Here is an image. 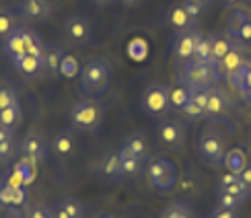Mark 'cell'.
Segmentation results:
<instances>
[{"instance_id": "6da1fadb", "label": "cell", "mask_w": 251, "mask_h": 218, "mask_svg": "<svg viewBox=\"0 0 251 218\" xmlns=\"http://www.w3.org/2000/svg\"><path fill=\"white\" fill-rule=\"evenodd\" d=\"M105 120V109L95 97L78 99L70 109V121L72 128L80 134H95L103 126Z\"/></svg>"}, {"instance_id": "7a4b0ae2", "label": "cell", "mask_w": 251, "mask_h": 218, "mask_svg": "<svg viewBox=\"0 0 251 218\" xmlns=\"http://www.w3.org/2000/svg\"><path fill=\"white\" fill-rule=\"evenodd\" d=\"M144 177H146V183H149L154 192L169 194L175 190L179 173H177L175 163H171L169 159L149 157L144 161Z\"/></svg>"}, {"instance_id": "3957f363", "label": "cell", "mask_w": 251, "mask_h": 218, "mask_svg": "<svg viewBox=\"0 0 251 218\" xmlns=\"http://www.w3.org/2000/svg\"><path fill=\"white\" fill-rule=\"evenodd\" d=\"M177 76H179L177 82H181L190 93L200 89H212L221 80V74L212 64H202V62L196 60H187L179 64V74Z\"/></svg>"}, {"instance_id": "277c9868", "label": "cell", "mask_w": 251, "mask_h": 218, "mask_svg": "<svg viewBox=\"0 0 251 218\" xmlns=\"http://www.w3.org/2000/svg\"><path fill=\"white\" fill-rule=\"evenodd\" d=\"M109 80H111V64L105 58H91L80 68V74H78L80 89L89 93L91 97L103 95L109 87Z\"/></svg>"}, {"instance_id": "5b68a950", "label": "cell", "mask_w": 251, "mask_h": 218, "mask_svg": "<svg viewBox=\"0 0 251 218\" xmlns=\"http://www.w3.org/2000/svg\"><path fill=\"white\" fill-rule=\"evenodd\" d=\"M196 152L200 163L208 165V167H221L225 165V136L221 132L212 128H206L200 132V136L196 138Z\"/></svg>"}, {"instance_id": "8992f818", "label": "cell", "mask_w": 251, "mask_h": 218, "mask_svg": "<svg viewBox=\"0 0 251 218\" xmlns=\"http://www.w3.org/2000/svg\"><path fill=\"white\" fill-rule=\"evenodd\" d=\"M140 107L146 116H151V118H165L167 113L171 111L169 87L163 85V82H151L142 93Z\"/></svg>"}, {"instance_id": "52a82bcc", "label": "cell", "mask_w": 251, "mask_h": 218, "mask_svg": "<svg viewBox=\"0 0 251 218\" xmlns=\"http://www.w3.org/2000/svg\"><path fill=\"white\" fill-rule=\"evenodd\" d=\"M64 37L72 48H85L93 39V23L85 15H70L64 21Z\"/></svg>"}, {"instance_id": "ba28073f", "label": "cell", "mask_w": 251, "mask_h": 218, "mask_svg": "<svg viewBox=\"0 0 251 218\" xmlns=\"http://www.w3.org/2000/svg\"><path fill=\"white\" fill-rule=\"evenodd\" d=\"M200 39H202V33H200V29L198 27L177 31L175 37H173V46H171V56L177 62V66L194 58L196 46H198V41Z\"/></svg>"}, {"instance_id": "9c48e42d", "label": "cell", "mask_w": 251, "mask_h": 218, "mask_svg": "<svg viewBox=\"0 0 251 218\" xmlns=\"http://www.w3.org/2000/svg\"><path fill=\"white\" fill-rule=\"evenodd\" d=\"M185 136H187L185 126L177 120H163L159 126H156V138H159V142L169 150L183 148Z\"/></svg>"}, {"instance_id": "30bf717a", "label": "cell", "mask_w": 251, "mask_h": 218, "mask_svg": "<svg viewBox=\"0 0 251 218\" xmlns=\"http://www.w3.org/2000/svg\"><path fill=\"white\" fill-rule=\"evenodd\" d=\"M19 150H21V154H23L27 161H31L33 165H39V163H44V161H46V154H48V140L41 136L39 132L31 130V132H27L25 136H23V140H21Z\"/></svg>"}, {"instance_id": "8fae6325", "label": "cell", "mask_w": 251, "mask_h": 218, "mask_svg": "<svg viewBox=\"0 0 251 218\" xmlns=\"http://www.w3.org/2000/svg\"><path fill=\"white\" fill-rule=\"evenodd\" d=\"M27 198L25 185L21 183L13 171L4 173V179L0 181V204L2 206H23Z\"/></svg>"}, {"instance_id": "7c38bea8", "label": "cell", "mask_w": 251, "mask_h": 218, "mask_svg": "<svg viewBox=\"0 0 251 218\" xmlns=\"http://www.w3.org/2000/svg\"><path fill=\"white\" fill-rule=\"evenodd\" d=\"M97 173H99V177H103L105 181H122L124 179L118 150H105L101 154V159L97 163Z\"/></svg>"}, {"instance_id": "4fadbf2b", "label": "cell", "mask_w": 251, "mask_h": 218, "mask_svg": "<svg viewBox=\"0 0 251 218\" xmlns=\"http://www.w3.org/2000/svg\"><path fill=\"white\" fill-rule=\"evenodd\" d=\"M19 13L29 23H41L51 15L50 0H19Z\"/></svg>"}, {"instance_id": "5bb4252c", "label": "cell", "mask_w": 251, "mask_h": 218, "mask_svg": "<svg viewBox=\"0 0 251 218\" xmlns=\"http://www.w3.org/2000/svg\"><path fill=\"white\" fill-rule=\"evenodd\" d=\"M228 111V99L225 95L223 89L218 87H212L208 91V103H206V111H204V120H210V121H216L226 116Z\"/></svg>"}, {"instance_id": "9a60e30c", "label": "cell", "mask_w": 251, "mask_h": 218, "mask_svg": "<svg viewBox=\"0 0 251 218\" xmlns=\"http://www.w3.org/2000/svg\"><path fill=\"white\" fill-rule=\"evenodd\" d=\"M2 51L4 56L15 62L21 56L27 54V44H25V27H15L10 33L2 39Z\"/></svg>"}, {"instance_id": "2e32d148", "label": "cell", "mask_w": 251, "mask_h": 218, "mask_svg": "<svg viewBox=\"0 0 251 218\" xmlns=\"http://www.w3.org/2000/svg\"><path fill=\"white\" fill-rule=\"evenodd\" d=\"M251 19V10L245 6H235L231 8V13L226 17V23H225V31H226V37L235 41L241 33V29L247 25V21Z\"/></svg>"}, {"instance_id": "e0dca14e", "label": "cell", "mask_w": 251, "mask_h": 218, "mask_svg": "<svg viewBox=\"0 0 251 218\" xmlns=\"http://www.w3.org/2000/svg\"><path fill=\"white\" fill-rule=\"evenodd\" d=\"M122 144L134 154V157H138L140 161L149 159V154H151V140H149L146 134H142V132H130L128 136L124 138Z\"/></svg>"}, {"instance_id": "ac0fdd59", "label": "cell", "mask_w": 251, "mask_h": 218, "mask_svg": "<svg viewBox=\"0 0 251 218\" xmlns=\"http://www.w3.org/2000/svg\"><path fill=\"white\" fill-rule=\"evenodd\" d=\"M231 87L237 89L243 95V99H247L251 103V62H245L241 68H237L231 76H228Z\"/></svg>"}, {"instance_id": "d6986e66", "label": "cell", "mask_w": 251, "mask_h": 218, "mask_svg": "<svg viewBox=\"0 0 251 218\" xmlns=\"http://www.w3.org/2000/svg\"><path fill=\"white\" fill-rule=\"evenodd\" d=\"M66 51L62 46H48L46 54H44V72L50 78H58L60 76V68H62V60H64Z\"/></svg>"}, {"instance_id": "ffe728a7", "label": "cell", "mask_w": 251, "mask_h": 218, "mask_svg": "<svg viewBox=\"0 0 251 218\" xmlns=\"http://www.w3.org/2000/svg\"><path fill=\"white\" fill-rule=\"evenodd\" d=\"M245 62H247V60H245V56H243V49L237 48V46H233L231 49H228V54L221 60V64L216 66V70H218V74H221V78L225 76V78L228 80V76H231L237 68H241Z\"/></svg>"}, {"instance_id": "44dd1931", "label": "cell", "mask_w": 251, "mask_h": 218, "mask_svg": "<svg viewBox=\"0 0 251 218\" xmlns=\"http://www.w3.org/2000/svg\"><path fill=\"white\" fill-rule=\"evenodd\" d=\"M13 66L25 78H37L39 74H44V58H37V56H31V54H25L19 60H15Z\"/></svg>"}, {"instance_id": "7402d4cb", "label": "cell", "mask_w": 251, "mask_h": 218, "mask_svg": "<svg viewBox=\"0 0 251 218\" xmlns=\"http://www.w3.org/2000/svg\"><path fill=\"white\" fill-rule=\"evenodd\" d=\"M75 132L72 130H58L54 134V138H51V148H54L56 154H60V157H68V154H72V150H75Z\"/></svg>"}, {"instance_id": "603a6c76", "label": "cell", "mask_w": 251, "mask_h": 218, "mask_svg": "<svg viewBox=\"0 0 251 218\" xmlns=\"http://www.w3.org/2000/svg\"><path fill=\"white\" fill-rule=\"evenodd\" d=\"M165 21H167V25H169L171 29H175V33H177V31H183V29L194 27V25H192V19L187 17L185 8L181 6V2H179V4H173L169 10H167Z\"/></svg>"}, {"instance_id": "cb8c5ba5", "label": "cell", "mask_w": 251, "mask_h": 218, "mask_svg": "<svg viewBox=\"0 0 251 218\" xmlns=\"http://www.w3.org/2000/svg\"><path fill=\"white\" fill-rule=\"evenodd\" d=\"M118 154H120V163H122V171H124V177H136V175L140 173L142 169V163L138 157H134V154L124 146V144H120L118 148Z\"/></svg>"}, {"instance_id": "d4e9b609", "label": "cell", "mask_w": 251, "mask_h": 218, "mask_svg": "<svg viewBox=\"0 0 251 218\" xmlns=\"http://www.w3.org/2000/svg\"><path fill=\"white\" fill-rule=\"evenodd\" d=\"M21 123H23V111H21V105L15 103L6 109H0V128L15 132Z\"/></svg>"}, {"instance_id": "484cf974", "label": "cell", "mask_w": 251, "mask_h": 218, "mask_svg": "<svg viewBox=\"0 0 251 218\" xmlns=\"http://www.w3.org/2000/svg\"><path fill=\"white\" fill-rule=\"evenodd\" d=\"M233 48V41L226 35H210V51H212V66L216 68L221 64V60L228 54V49Z\"/></svg>"}, {"instance_id": "4316f807", "label": "cell", "mask_w": 251, "mask_h": 218, "mask_svg": "<svg viewBox=\"0 0 251 218\" xmlns=\"http://www.w3.org/2000/svg\"><path fill=\"white\" fill-rule=\"evenodd\" d=\"M247 165H249V159H247L245 150H241V148L226 150V154H225V167H226L228 173L239 175V173H241L247 167Z\"/></svg>"}, {"instance_id": "83f0119b", "label": "cell", "mask_w": 251, "mask_h": 218, "mask_svg": "<svg viewBox=\"0 0 251 218\" xmlns=\"http://www.w3.org/2000/svg\"><path fill=\"white\" fill-rule=\"evenodd\" d=\"M25 44H27V54L37 56V58H44L48 44H44V39H41L35 33V31H31L29 27H25Z\"/></svg>"}, {"instance_id": "f1b7e54d", "label": "cell", "mask_w": 251, "mask_h": 218, "mask_svg": "<svg viewBox=\"0 0 251 218\" xmlns=\"http://www.w3.org/2000/svg\"><path fill=\"white\" fill-rule=\"evenodd\" d=\"M13 175L15 177L23 183V185H29L31 181L35 179V165L31 163V161H27V159H23V161H19L15 167H13Z\"/></svg>"}, {"instance_id": "f546056e", "label": "cell", "mask_w": 251, "mask_h": 218, "mask_svg": "<svg viewBox=\"0 0 251 218\" xmlns=\"http://www.w3.org/2000/svg\"><path fill=\"white\" fill-rule=\"evenodd\" d=\"M190 95L192 93L187 91L181 82H177V85H173V87H169V103H171V109H179L181 111V107L185 105L187 101H190Z\"/></svg>"}, {"instance_id": "4dcf8cb0", "label": "cell", "mask_w": 251, "mask_h": 218, "mask_svg": "<svg viewBox=\"0 0 251 218\" xmlns=\"http://www.w3.org/2000/svg\"><path fill=\"white\" fill-rule=\"evenodd\" d=\"M161 218H196L194 210L183 202H173L163 210Z\"/></svg>"}, {"instance_id": "1f68e13d", "label": "cell", "mask_w": 251, "mask_h": 218, "mask_svg": "<svg viewBox=\"0 0 251 218\" xmlns=\"http://www.w3.org/2000/svg\"><path fill=\"white\" fill-rule=\"evenodd\" d=\"M58 206H60V208L64 210L70 218H85V214H87L85 204H82L80 200H76V198H64L62 202H58Z\"/></svg>"}, {"instance_id": "d6a6232c", "label": "cell", "mask_w": 251, "mask_h": 218, "mask_svg": "<svg viewBox=\"0 0 251 218\" xmlns=\"http://www.w3.org/2000/svg\"><path fill=\"white\" fill-rule=\"evenodd\" d=\"M15 27H17V15H15V10H10L8 6H2V8H0V37L4 39Z\"/></svg>"}, {"instance_id": "836d02e7", "label": "cell", "mask_w": 251, "mask_h": 218, "mask_svg": "<svg viewBox=\"0 0 251 218\" xmlns=\"http://www.w3.org/2000/svg\"><path fill=\"white\" fill-rule=\"evenodd\" d=\"M196 62H202V64H212V51H210V35H202V39L198 41L196 51H194V58Z\"/></svg>"}, {"instance_id": "e575fe53", "label": "cell", "mask_w": 251, "mask_h": 218, "mask_svg": "<svg viewBox=\"0 0 251 218\" xmlns=\"http://www.w3.org/2000/svg\"><path fill=\"white\" fill-rule=\"evenodd\" d=\"M15 103H19L17 89L10 82H0V109H6Z\"/></svg>"}, {"instance_id": "d590c367", "label": "cell", "mask_w": 251, "mask_h": 218, "mask_svg": "<svg viewBox=\"0 0 251 218\" xmlns=\"http://www.w3.org/2000/svg\"><path fill=\"white\" fill-rule=\"evenodd\" d=\"M80 74V66H78V60L75 56L66 54L64 60H62V68H60V76L64 78H75Z\"/></svg>"}, {"instance_id": "8d00e7d4", "label": "cell", "mask_w": 251, "mask_h": 218, "mask_svg": "<svg viewBox=\"0 0 251 218\" xmlns=\"http://www.w3.org/2000/svg\"><path fill=\"white\" fill-rule=\"evenodd\" d=\"M25 218H54V210L46 204H27Z\"/></svg>"}, {"instance_id": "74e56055", "label": "cell", "mask_w": 251, "mask_h": 218, "mask_svg": "<svg viewBox=\"0 0 251 218\" xmlns=\"http://www.w3.org/2000/svg\"><path fill=\"white\" fill-rule=\"evenodd\" d=\"M218 190H223V192H226V194H233L235 195V198H239V200H247L249 198V195H251V192L245 188V183L241 181V179H235L233 183H228V185H225V188H218Z\"/></svg>"}, {"instance_id": "f35d334b", "label": "cell", "mask_w": 251, "mask_h": 218, "mask_svg": "<svg viewBox=\"0 0 251 218\" xmlns=\"http://www.w3.org/2000/svg\"><path fill=\"white\" fill-rule=\"evenodd\" d=\"M181 6L185 8L187 17L192 19V25H194V27L198 25V21H200V19H202V15L206 13V8H204V6H200L198 2H194V0H181Z\"/></svg>"}, {"instance_id": "ab89813d", "label": "cell", "mask_w": 251, "mask_h": 218, "mask_svg": "<svg viewBox=\"0 0 251 218\" xmlns=\"http://www.w3.org/2000/svg\"><path fill=\"white\" fill-rule=\"evenodd\" d=\"M181 113L187 118V120H192V121H198V120H204V109L198 105V103L192 99V95H190V101L185 103V105L181 107Z\"/></svg>"}, {"instance_id": "60d3db41", "label": "cell", "mask_w": 251, "mask_h": 218, "mask_svg": "<svg viewBox=\"0 0 251 218\" xmlns=\"http://www.w3.org/2000/svg\"><path fill=\"white\" fill-rule=\"evenodd\" d=\"M218 206H221V208H226V210H239L241 200L235 198L233 194H226L223 190H218Z\"/></svg>"}, {"instance_id": "b9f144b4", "label": "cell", "mask_w": 251, "mask_h": 218, "mask_svg": "<svg viewBox=\"0 0 251 218\" xmlns=\"http://www.w3.org/2000/svg\"><path fill=\"white\" fill-rule=\"evenodd\" d=\"M233 46L237 48H251V19L247 21V25L241 29V33H239V37L233 41Z\"/></svg>"}, {"instance_id": "7bdbcfd3", "label": "cell", "mask_w": 251, "mask_h": 218, "mask_svg": "<svg viewBox=\"0 0 251 218\" xmlns=\"http://www.w3.org/2000/svg\"><path fill=\"white\" fill-rule=\"evenodd\" d=\"M13 152H15V140H13V138L0 142V163L8 161L10 157H13Z\"/></svg>"}, {"instance_id": "ee69618b", "label": "cell", "mask_w": 251, "mask_h": 218, "mask_svg": "<svg viewBox=\"0 0 251 218\" xmlns=\"http://www.w3.org/2000/svg\"><path fill=\"white\" fill-rule=\"evenodd\" d=\"M210 218H241V214H239V210H226V208H214Z\"/></svg>"}, {"instance_id": "f6af8a7d", "label": "cell", "mask_w": 251, "mask_h": 218, "mask_svg": "<svg viewBox=\"0 0 251 218\" xmlns=\"http://www.w3.org/2000/svg\"><path fill=\"white\" fill-rule=\"evenodd\" d=\"M239 179H241L245 183V188L251 192V165H247V167L241 173H239Z\"/></svg>"}, {"instance_id": "bcb514c9", "label": "cell", "mask_w": 251, "mask_h": 218, "mask_svg": "<svg viewBox=\"0 0 251 218\" xmlns=\"http://www.w3.org/2000/svg\"><path fill=\"white\" fill-rule=\"evenodd\" d=\"M13 134H15V132H10V130H4V128H0V142H4V140H10V138H13Z\"/></svg>"}, {"instance_id": "7dc6e473", "label": "cell", "mask_w": 251, "mask_h": 218, "mask_svg": "<svg viewBox=\"0 0 251 218\" xmlns=\"http://www.w3.org/2000/svg\"><path fill=\"white\" fill-rule=\"evenodd\" d=\"M6 218H25V216L21 214L19 210H15V206H13V208H8V210H6Z\"/></svg>"}, {"instance_id": "c3c4849f", "label": "cell", "mask_w": 251, "mask_h": 218, "mask_svg": "<svg viewBox=\"0 0 251 218\" xmlns=\"http://www.w3.org/2000/svg\"><path fill=\"white\" fill-rule=\"evenodd\" d=\"M54 218H70V216L64 210H62L60 206H56V208H54Z\"/></svg>"}, {"instance_id": "681fc988", "label": "cell", "mask_w": 251, "mask_h": 218, "mask_svg": "<svg viewBox=\"0 0 251 218\" xmlns=\"http://www.w3.org/2000/svg\"><path fill=\"white\" fill-rule=\"evenodd\" d=\"M120 4H124V6H136L138 2H142V0H118Z\"/></svg>"}, {"instance_id": "f907efd6", "label": "cell", "mask_w": 251, "mask_h": 218, "mask_svg": "<svg viewBox=\"0 0 251 218\" xmlns=\"http://www.w3.org/2000/svg\"><path fill=\"white\" fill-rule=\"evenodd\" d=\"M194 2H198L200 6H204V8H210V6H212V2H214V0H194Z\"/></svg>"}, {"instance_id": "816d5d0a", "label": "cell", "mask_w": 251, "mask_h": 218, "mask_svg": "<svg viewBox=\"0 0 251 218\" xmlns=\"http://www.w3.org/2000/svg\"><path fill=\"white\" fill-rule=\"evenodd\" d=\"M239 2H245V0H223V4H239Z\"/></svg>"}, {"instance_id": "f5cc1de1", "label": "cell", "mask_w": 251, "mask_h": 218, "mask_svg": "<svg viewBox=\"0 0 251 218\" xmlns=\"http://www.w3.org/2000/svg\"><path fill=\"white\" fill-rule=\"evenodd\" d=\"M95 218H113V216H111V214H107V212H99Z\"/></svg>"}, {"instance_id": "db71d44e", "label": "cell", "mask_w": 251, "mask_h": 218, "mask_svg": "<svg viewBox=\"0 0 251 218\" xmlns=\"http://www.w3.org/2000/svg\"><path fill=\"white\" fill-rule=\"evenodd\" d=\"M95 4H107V2H111V0H93Z\"/></svg>"}, {"instance_id": "11a10c76", "label": "cell", "mask_w": 251, "mask_h": 218, "mask_svg": "<svg viewBox=\"0 0 251 218\" xmlns=\"http://www.w3.org/2000/svg\"><path fill=\"white\" fill-rule=\"evenodd\" d=\"M249 120H251V109H249Z\"/></svg>"}]
</instances>
